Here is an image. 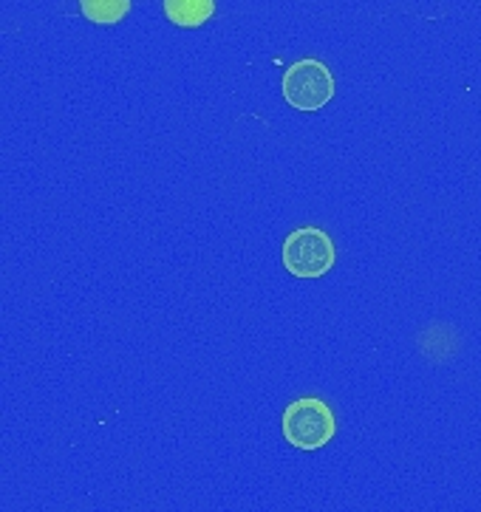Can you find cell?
<instances>
[{"mask_svg": "<svg viewBox=\"0 0 481 512\" xmlns=\"http://www.w3.org/2000/svg\"><path fill=\"white\" fill-rule=\"evenodd\" d=\"M281 430L289 445L312 453L332 442L337 433V419L320 397H300L283 408Z\"/></svg>", "mask_w": 481, "mask_h": 512, "instance_id": "cell-1", "label": "cell"}, {"mask_svg": "<svg viewBox=\"0 0 481 512\" xmlns=\"http://www.w3.org/2000/svg\"><path fill=\"white\" fill-rule=\"evenodd\" d=\"M80 12L94 26H117L131 15V0H80Z\"/></svg>", "mask_w": 481, "mask_h": 512, "instance_id": "cell-5", "label": "cell"}, {"mask_svg": "<svg viewBox=\"0 0 481 512\" xmlns=\"http://www.w3.org/2000/svg\"><path fill=\"white\" fill-rule=\"evenodd\" d=\"M281 94L295 111H320L334 100V74L323 60L303 57L283 71Z\"/></svg>", "mask_w": 481, "mask_h": 512, "instance_id": "cell-3", "label": "cell"}, {"mask_svg": "<svg viewBox=\"0 0 481 512\" xmlns=\"http://www.w3.org/2000/svg\"><path fill=\"white\" fill-rule=\"evenodd\" d=\"M337 261L332 235L320 227H298L283 238L281 264L289 275L312 281L332 272Z\"/></svg>", "mask_w": 481, "mask_h": 512, "instance_id": "cell-2", "label": "cell"}, {"mask_svg": "<svg viewBox=\"0 0 481 512\" xmlns=\"http://www.w3.org/2000/svg\"><path fill=\"white\" fill-rule=\"evenodd\" d=\"M165 17L179 29H201L216 15V0H162Z\"/></svg>", "mask_w": 481, "mask_h": 512, "instance_id": "cell-4", "label": "cell"}]
</instances>
